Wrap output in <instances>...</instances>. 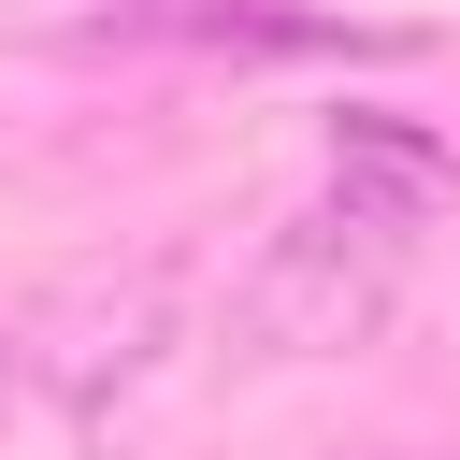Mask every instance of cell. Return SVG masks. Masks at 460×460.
I'll return each mask as SVG.
<instances>
[{
    "label": "cell",
    "mask_w": 460,
    "mask_h": 460,
    "mask_svg": "<svg viewBox=\"0 0 460 460\" xmlns=\"http://www.w3.org/2000/svg\"><path fill=\"white\" fill-rule=\"evenodd\" d=\"M446 187H460V158L417 115H388V101L331 115L316 201H288L259 230V259L230 273L244 359H345V345H374L388 302H402V273H417V230L446 216Z\"/></svg>",
    "instance_id": "1"
},
{
    "label": "cell",
    "mask_w": 460,
    "mask_h": 460,
    "mask_svg": "<svg viewBox=\"0 0 460 460\" xmlns=\"http://www.w3.org/2000/svg\"><path fill=\"white\" fill-rule=\"evenodd\" d=\"M158 359H172V259H129V273L72 288L43 331H14V374H29L72 431H101V417H115Z\"/></svg>",
    "instance_id": "2"
},
{
    "label": "cell",
    "mask_w": 460,
    "mask_h": 460,
    "mask_svg": "<svg viewBox=\"0 0 460 460\" xmlns=\"http://www.w3.org/2000/svg\"><path fill=\"white\" fill-rule=\"evenodd\" d=\"M0 388H14V331H0Z\"/></svg>",
    "instance_id": "3"
}]
</instances>
